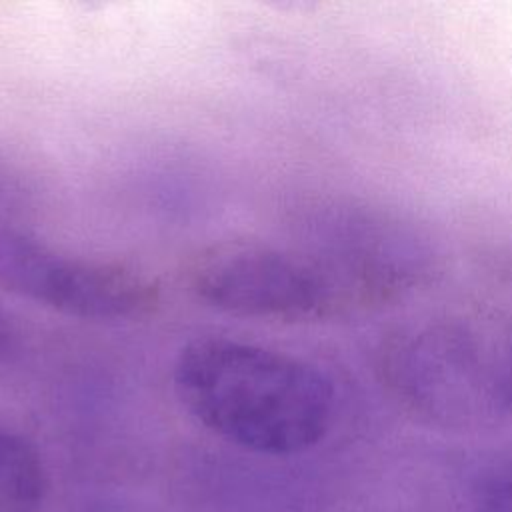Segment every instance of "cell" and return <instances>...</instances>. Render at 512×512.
Masks as SVG:
<instances>
[{"label":"cell","instance_id":"6da1fadb","mask_svg":"<svg viewBox=\"0 0 512 512\" xmlns=\"http://www.w3.org/2000/svg\"><path fill=\"white\" fill-rule=\"evenodd\" d=\"M182 408L244 450L292 456L320 444L336 414L332 380L282 350L224 336L196 338L174 360Z\"/></svg>","mask_w":512,"mask_h":512},{"label":"cell","instance_id":"277c9868","mask_svg":"<svg viewBox=\"0 0 512 512\" xmlns=\"http://www.w3.org/2000/svg\"><path fill=\"white\" fill-rule=\"evenodd\" d=\"M0 286L64 316L132 320L158 302V286L132 266L72 256L0 222Z\"/></svg>","mask_w":512,"mask_h":512},{"label":"cell","instance_id":"8992f818","mask_svg":"<svg viewBox=\"0 0 512 512\" xmlns=\"http://www.w3.org/2000/svg\"><path fill=\"white\" fill-rule=\"evenodd\" d=\"M458 512H512V450L478 454L458 474Z\"/></svg>","mask_w":512,"mask_h":512},{"label":"cell","instance_id":"5b68a950","mask_svg":"<svg viewBox=\"0 0 512 512\" xmlns=\"http://www.w3.org/2000/svg\"><path fill=\"white\" fill-rule=\"evenodd\" d=\"M46 490L48 478L36 446L0 428V512H38Z\"/></svg>","mask_w":512,"mask_h":512},{"label":"cell","instance_id":"52a82bcc","mask_svg":"<svg viewBox=\"0 0 512 512\" xmlns=\"http://www.w3.org/2000/svg\"><path fill=\"white\" fill-rule=\"evenodd\" d=\"M480 262L488 276L512 290V244L490 248L482 254Z\"/></svg>","mask_w":512,"mask_h":512},{"label":"cell","instance_id":"7a4b0ae2","mask_svg":"<svg viewBox=\"0 0 512 512\" xmlns=\"http://www.w3.org/2000/svg\"><path fill=\"white\" fill-rule=\"evenodd\" d=\"M374 376L414 420L452 432L512 422V320L496 312H432L390 326Z\"/></svg>","mask_w":512,"mask_h":512},{"label":"cell","instance_id":"ba28073f","mask_svg":"<svg viewBox=\"0 0 512 512\" xmlns=\"http://www.w3.org/2000/svg\"><path fill=\"white\" fill-rule=\"evenodd\" d=\"M10 348H12V330H10V324H6V318L0 314V358H4Z\"/></svg>","mask_w":512,"mask_h":512},{"label":"cell","instance_id":"3957f363","mask_svg":"<svg viewBox=\"0 0 512 512\" xmlns=\"http://www.w3.org/2000/svg\"><path fill=\"white\" fill-rule=\"evenodd\" d=\"M190 290L236 318L306 322L338 312L388 306L380 290L340 256L318 262L260 244L220 246L198 258Z\"/></svg>","mask_w":512,"mask_h":512}]
</instances>
